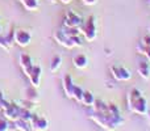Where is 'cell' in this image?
<instances>
[{
	"instance_id": "21",
	"label": "cell",
	"mask_w": 150,
	"mask_h": 131,
	"mask_svg": "<svg viewBox=\"0 0 150 131\" xmlns=\"http://www.w3.org/2000/svg\"><path fill=\"white\" fill-rule=\"evenodd\" d=\"M21 4L28 11H37L38 9V0H21Z\"/></svg>"
},
{
	"instance_id": "9",
	"label": "cell",
	"mask_w": 150,
	"mask_h": 131,
	"mask_svg": "<svg viewBox=\"0 0 150 131\" xmlns=\"http://www.w3.org/2000/svg\"><path fill=\"white\" fill-rule=\"evenodd\" d=\"M30 126L32 130H37V131H45L49 129V121L44 117H40L33 114L30 119Z\"/></svg>"
},
{
	"instance_id": "22",
	"label": "cell",
	"mask_w": 150,
	"mask_h": 131,
	"mask_svg": "<svg viewBox=\"0 0 150 131\" xmlns=\"http://www.w3.org/2000/svg\"><path fill=\"white\" fill-rule=\"evenodd\" d=\"M136 49H137V51L140 53L141 55H145L146 59L150 62V46H145V45H142L141 42H138Z\"/></svg>"
},
{
	"instance_id": "17",
	"label": "cell",
	"mask_w": 150,
	"mask_h": 131,
	"mask_svg": "<svg viewBox=\"0 0 150 131\" xmlns=\"http://www.w3.org/2000/svg\"><path fill=\"white\" fill-rule=\"evenodd\" d=\"M15 122V129L16 130H21V131H29L32 130V126H30V122L25 121L23 118H17Z\"/></svg>"
},
{
	"instance_id": "6",
	"label": "cell",
	"mask_w": 150,
	"mask_h": 131,
	"mask_svg": "<svg viewBox=\"0 0 150 131\" xmlns=\"http://www.w3.org/2000/svg\"><path fill=\"white\" fill-rule=\"evenodd\" d=\"M21 109H23V106L21 105H17L16 102H9L7 105V108L3 110V113H4V116H5V118L7 119L16 121L17 118H20Z\"/></svg>"
},
{
	"instance_id": "3",
	"label": "cell",
	"mask_w": 150,
	"mask_h": 131,
	"mask_svg": "<svg viewBox=\"0 0 150 131\" xmlns=\"http://www.w3.org/2000/svg\"><path fill=\"white\" fill-rule=\"evenodd\" d=\"M80 32L84 36L86 41L87 42H92L96 39L98 37V32H96V21H95V16H90L87 18L84 24H82L80 26Z\"/></svg>"
},
{
	"instance_id": "29",
	"label": "cell",
	"mask_w": 150,
	"mask_h": 131,
	"mask_svg": "<svg viewBox=\"0 0 150 131\" xmlns=\"http://www.w3.org/2000/svg\"><path fill=\"white\" fill-rule=\"evenodd\" d=\"M146 116H148V118H149V121H150V109H148V113H146Z\"/></svg>"
},
{
	"instance_id": "10",
	"label": "cell",
	"mask_w": 150,
	"mask_h": 131,
	"mask_svg": "<svg viewBox=\"0 0 150 131\" xmlns=\"http://www.w3.org/2000/svg\"><path fill=\"white\" fill-rule=\"evenodd\" d=\"M20 66H21V68H23L25 76L28 77L29 74L32 72V69H33V66H34L30 55H28L26 53H21L20 54Z\"/></svg>"
},
{
	"instance_id": "20",
	"label": "cell",
	"mask_w": 150,
	"mask_h": 131,
	"mask_svg": "<svg viewBox=\"0 0 150 131\" xmlns=\"http://www.w3.org/2000/svg\"><path fill=\"white\" fill-rule=\"evenodd\" d=\"M61 30L63 32V33L66 34V36L69 37H74V36H80V28H75V26H65L63 25V28L61 29Z\"/></svg>"
},
{
	"instance_id": "16",
	"label": "cell",
	"mask_w": 150,
	"mask_h": 131,
	"mask_svg": "<svg viewBox=\"0 0 150 131\" xmlns=\"http://www.w3.org/2000/svg\"><path fill=\"white\" fill-rule=\"evenodd\" d=\"M25 98L28 101H30L32 104H37L40 101V95L38 92L36 90V88L32 87V88H28L25 92Z\"/></svg>"
},
{
	"instance_id": "12",
	"label": "cell",
	"mask_w": 150,
	"mask_h": 131,
	"mask_svg": "<svg viewBox=\"0 0 150 131\" xmlns=\"http://www.w3.org/2000/svg\"><path fill=\"white\" fill-rule=\"evenodd\" d=\"M63 90H65V95L67 96L69 98H73V93H74V88H75V84L73 81V77L70 76L69 74H66L63 76Z\"/></svg>"
},
{
	"instance_id": "26",
	"label": "cell",
	"mask_w": 150,
	"mask_h": 131,
	"mask_svg": "<svg viewBox=\"0 0 150 131\" xmlns=\"http://www.w3.org/2000/svg\"><path fill=\"white\" fill-rule=\"evenodd\" d=\"M141 43L145 45V46H150V33L146 34V36H144L142 38H141Z\"/></svg>"
},
{
	"instance_id": "18",
	"label": "cell",
	"mask_w": 150,
	"mask_h": 131,
	"mask_svg": "<svg viewBox=\"0 0 150 131\" xmlns=\"http://www.w3.org/2000/svg\"><path fill=\"white\" fill-rule=\"evenodd\" d=\"M95 96H93V93L92 92H90V90H84L83 92V98H82V104L83 105H86V106H92L93 105V102H95Z\"/></svg>"
},
{
	"instance_id": "7",
	"label": "cell",
	"mask_w": 150,
	"mask_h": 131,
	"mask_svg": "<svg viewBox=\"0 0 150 131\" xmlns=\"http://www.w3.org/2000/svg\"><path fill=\"white\" fill-rule=\"evenodd\" d=\"M83 24L82 17L74 13L73 11H67L63 17V25L65 26H75V28H80Z\"/></svg>"
},
{
	"instance_id": "31",
	"label": "cell",
	"mask_w": 150,
	"mask_h": 131,
	"mask_svg": "<svg viewBox=\"0 0 150 131\" xmlns=\"http://www.w3.org/2000/svg\"><path fill=\"white\" fill-rule=\"evenodd\" d=\"M50 1H52V3H55V1H58V0H50Z\"/></svg>"
},
{
	"instance_id": "14",
	"label": "cell",
	"mask_w": 150,
	"mask_h": 131,
	"mask_svg": "<svg viewBox=\"0 0 150 131\" xmlns=\"http://www.w3.org/2000/svg\"><path fill=\"white\" fill-rule=\"evenodd\" d=\"M13 33H15V30H12L9 34H7V36H1V34H0V47H1V49L7 50V51L11 50V47H12L13 43H15Z\"/></svg>"
},
{
	"instance_id": "32",
	"label": "cell",
	"mask_w": 150,
	"mask_h": 131,
	"mask_svg": "<svg viewBox=\"0 0 150 131\" xmlns=\"http://www.w3.org/2000/svg\"><path fill=\"white\" fill-rule=\"evenodd\" d=\"M1 30H3V29H1V26H0V34H1Z\"/></svg>"
},
{
	"instance_id": "5",
	"label": "cell",
	"mask_w": 150,
	"mask_h": 131,
	"mask_svg": "<svg viewBox=\"0 0 150 131\" xmlns=\"http://www.w3.org/2000/svg\"><path fill=\"white\" fill-rule=\"evenodd\" d=\"M13 39H15V43L18 45L20 47H26L32 42V34L28 30L18 29L13 33Z\"/></svg>"
},
{
	"instance_id": "24",
	"label": "cell",
	"mask_w": 150,
	"mask_h": 131,
	"mask_svg": "<svg viewBox=\"0 0 150 131\" xmlns=\"http://www.w3.org/2000/svg\"><path fill=\"white\" fill-rule=\"evenodd\" d=\"M9 130V123H8L7 118L0 117V131H7Z\"/></svg>"
},
{
	"instance_id": "30",
	"label": "cell",
	"mask_w": 150,
	"mask_h": 131,
	"mask_svg": "<svg viewBox=\"0 0 150 131\" xmlns=\"http://www.w3.org/2000/svg\"><path fill=\"white\" fill-rule=\"evenodd\" d=\"M146 3H148V5L150 7V0H146Z\"/></svg>"
},
{
	"instance_id": "25",
	"label": "cell",
	"mask_w": 150,
	"mask_h": 131,
	"mask_svg": "<svg viewBox=\"0 0 150 131\" xmlns=\"http://www.w3.org/2000/svg\"><path fill=\"white\" fill-rule=\"evenodd\" d=\"M9 102H7V101L4 100V96H3V93L0 92V111H3L5 108H7V105Z\"/></svg>"
},
{
	"instance_id": "1",
	"label": "cell",
	"mask_w": 150,
	"mask_h": 131,
	"mask_svg": "<svg viewBox=\"0 0 150 131\" xmlns=\"http://www.w3.org/2000/svg\"><path fill=\"white\" fill-rule=\"evenodd\" d=\"M128 109H129L132 113L138 114V116H146L148 113V100L145 98V96L142 95L138 88H133L129 90L128 93Z\"/></svg>"
},
{
	"instance_id": "23",
	"label": "cell",
	"mask_w": 150,
	"mask_h": 131,
	"mask_svg": "<svg viewBox=\"0 0 150 131\" xmlns=\"http://www.w3.org/2000/svg\"><path fill=\"white\" fill-rule=\"evenodd\" d=\"M83 92H84V90H83L82 88L78 87V85H75V88H74V93H73V98H74L75 101H78V102H82Z\"/></svg>"
},
{
	"instance_id": "19",
	"label": "cell",
	"mask_w": 150,
	"mask_h": 131,
	"mask_svg": "<svg viewBox=\"0 0 150 131\" xmlns=\"http://www.w3.org/2000/svg\"><path fill=\"white\" fill-rule=\"evenodd\" d=\"M61 66H62V57L61 55H54L52 62H50V71L57 72L61 68Z\"/></svg>"
},
{
	"instance_id": "13",
	"label": "cell",
	"mask_w": 150,
	"mask_h": 131,
	"mask_svg": "<svg viewBox=\"0 0 150 131\" xmlns=\"http://www.w3.org/2000/svg\"><path fill=\"white\" fill-rule=\"evenodd\" d=\"M137 72L142 79L149 80L150 79V62L148 59L146 60H141L137 66Z\"/></svg>"
},
{
	"instance_id": "8",
	"label": "cell",
	"mask_w": 150,
	"mask_h": 131,
	"mask_svg": "<svg viewBox=\"0 0 150 131\" xmlns=\"http://www.w3.org/2000/svg\"><path fill=\"white\" fill-rule=\"evenodd\" d=\"M53 37H54L55 42H57L58 45L66 47V49H74V47H75V45H74L73 39H71V37L66 36V34L63 33L62 30H57Z\"/></svg>"
},
{
	"instance_id": "27",
	"label": "cell",
	"mask_w": 150,
	"mask_h": 131,
	"mask_svg": "<svg viewBox=\"0 0 150 131\" xmlns=\"http://www.w3.org/2000/svg\"><path fill=\"white\" fill-rule=\"evenodd\" d=\"M80 1L86 5H95L98 3V0H80Z\"/></svg>"
},
{
	"instance_id": "33",
	"label": "cell",
	"mask_w": 150,
	"mask_h": 131,
	"mask_svg": "<svg viewBox=\"0 0 150 131\" xmlns=\"http://www.w3.org/2000/svg\"><path fill=\"white\" fill-rule=\"evenodd\" d=\"M149 33H150V25H149Z\"/></svg>"
},
{
	"instance_id": "28",
	"label": "cell",
	"mask_w": 150,
	"mask_h": 131,
	"mask_svg": "<svg viewBox=\"0 0 150 131\" xmlns=\"http://www.w3.org/2000/svg\"><path fill=\"white\" fill-rule=\"evenodd\" d=\"M58 1H61L62 4H70V3L73 1V0H58Z\"/></svg>"
},
{
	"instance_id": "15",
	"label": "cell",
	"mask_w": 150,
	"mask_h": 131,
	"mask_svg": "<svg viewBox=\"0 0 150 131\" xmlns=\"http://www.w3.org/2000/svg\"><path fill=\"white\" fill-rule=\"evenodd\" d=\"M74 67L78 69H84L88 66V58L84 54H75L73 58Z\"/></svg>"
},
{
	"instance_id": "4",
	"label": "cell",
	"mask_w": 150,
	"mask_h": 131,
	"mask_svg": "<svg viewBox=\"0 0 150 131\" xmlns=\"http://www.w3.org/2000/svg\"><path fill=\"white\" fill-rule=\"evenodd\" d=\"M111 74H112V76L116 80H119V81H128V80H130V77H132V74H130L129 69H128L127 67L120 66V64L111 66Z\"/></svg>"
},
{
	"instance_id": "2",
	"label": "cell",
	"mask_w": 150,
	"mask_h": 131,
	"mask_svg": "<svg viewBox=\"0 0 150 131\" xmlns=\"http://www.w3.org/2000/svg\"><path fill=\"white\" fill-rule=\"evenodd\" d=\"M90 118L95 122L96 125H99L100 127H103L104 130H115L117 129V123L113 119V117L109 113V109L105 111H98L91 109L90 111Z\"/></svg>"
},
{
	"instance_id": "11",
	"label": "cell",
	"mask_w": 150,
	"mask_h": 131,
	"mask_svg": "<svg viewBox=\"0 0 150 131\" xmlns=\"http://www.w3.org/2000/svg\"><path fill=\"white\" fill-rule=\"evenodd\" d=\"M41 76H42V68L41 66L38 64H34L33 66V69H32V72L29 74L28 79H29V83L32 84V87L34 88H38L40 87V83H41Z\"/></svg>"
}]
</instances>
